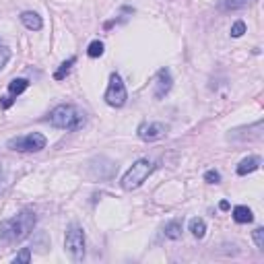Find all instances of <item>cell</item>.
<instances>
[{
  "instance_id": "1",
  "label": "cell",
  "mask_w": 264,
  "mask_h": 264,
  "mask_svg": "<svg viewBox=\"0 0 264 264\" xmlns=\"http://www.w3.org/2000/svg\"><path fill=\"white\" fill-rule=\"evenodd\" d=\"M35 213L33 211H21L19 215H15V217L6 219L0 223V241L4 243H15V241H23L25 238L31 236V231L35 227Z\"/></svg>"
},
{
  "instance_id": "2",
  "label": "cell",
  "mask_w": 264,
  "mask_h": 264,
  "mask_svg": "<svg viewBox=\"0 0 264 264\" xmlns=\"http://www.w3.org/2000/svg\"><path fill=\"white\" fill-rule=\"evenodd\" d=\"M50 124L56 126V128H62V130H81L85 122H87V116L81 107L71 105V103H62V105H56L54 110L50 112Z\"/></svg>"
},
{
  "instance_id": "3",
  "label": "cell",
  "mask_w": 264,
  "mask_h": 264,
  "mask_svg": "<svg viewBox=\"0 0 264 264\" xmlns=\"http://www.w3.org/2000/svg\"><path fill=\"white\" fill-rule=\"evenodd\" d=\"M153 169H155V165H153L149 159H139L128 171L124 173L120 186H122L126 192L136 190L139 186H143V182H146V178H149V175L153 173Z\"/></svg>"
},
{
  "instance_id": "4",
  "label": "cell",
  "mask_w": 264,
  "mask_h": 264,
  "mask_svg": "<svg viewBox=\"0 0 264 264\" xmlns=\"http://www.w3.org/2000/svg\"><path fill=\"white\" fill-rule=\"evenodd\" d=\"M64 250L74 262H81L85 258V231L76 223H72L66 231L64 238Z\"/></svg>"
},
{
  "instance_id": "5",
  "label": "cell",
  "mask_w": 264,
  "mask_h": 264,
  "mask_svg": "<svg viewBox=\"0 0 264 264\" xmlns=\"http://www.w3.org/2000/svg\"><path fill=\"white\" fill-rule=\"evenodd\" d=\"M46 136L40 134V132H29L25 136H15V139H11L6 143V146L11 151H19V153H37L46 149Z\"/></svg>"
},
{
  "instance_id": "6",
  "label": "cell",
  "mask_w": 264,
  "mask_h": 264,
  "mask_svg": "<svg viewBox=\"0 0 264 264\" xmlns=\"http://www.w3.org/2000/svg\"><path fill=\"white\" fill-rule=\"evenodd\" d=\"M103 99L112 107H122L126 103V99H128V91H126V85H124L122 76L118 72L110 74V85H107V91H105Z\"/></svg>"
},
{
  "instance_id": "7",
  "label": "cell",
  "mask_w": 264,
  "mask_h": 264,
  "mask_svg": "<svg viewBox=\"0 0 264 264\" xmlns=\"http://www.w3.org/2000/svg\"><path fill=\"white\" fill-rule=\"evenodd\" d=\"M165 132H168V126L163 122H143L139 126V130H136L139 139L143 141H157L161 136H165Z\"/></svg>"
},
{
  "instance_id": "8",
  "label": "cell",
  "mask_w": 264,
  "mask_h": 264,
  "mask_svg": "<svg viewBox=\"0 0 264 264\" xmlns=\"http://www.w3.org/2000/svg\"><path fill=\"white\" fill-rule=\"evenodd\" d=\"M171 85H173L171 72L168 71V68H161V71L157 72V79H155V97H157V99L165 97L171 91Z\"/></svg>"
},
{
  "instance_id": "9",
  "label": "cell",
  "mask_w": 264,
  "mask_h": 264,
  "mask_svg": "<svg viewBox=\"0 0 264 264\" xmlns=\"http://www.w3.org/2000/svg\"><path fill=\"white\" fill-rule=\"evenodd\" d=\"M21 23L27 27V29H31V31H40V29L44 27V21H42V17L33 13V11H25L21 15Z\"/></svg>"
},
{
  "instance_id": "10",
  "label": "cell",
  "mask_w": 264,
  "mask_h": 264,
  "mask_svg": "<svg viewBox=\"0 0 264 264\" xmlns=\"http://www.w3.org/2000/svg\"><path fill=\"white\" fill-rule=\"evenodd\" d=\"M260 163H262V159L260 157H256V155H252V157H246L240 165H238V173L240 175H248V173H252V171H256L258 168H260Z\"/></svg>"
},
{
  "instance_id": "11",
  "label": "cell",
  "mask_w": 264,
  "mask_h": 264,
  "mask_svg": "<svg viewBox=\"0 0 264 264\" xmlns=\"http://www.w3.org/2000/svg\"><path fill=\"white\" fill-rule=\"evenodd\" d=\"M163 233H165V238H169V240H180L182 238V221L173 219L169 223H165Z\"/></svg>"
},
{
  "instance_id": "12",
  "label": "cell",
  "mask_w": 264,
  "mask_h": 264,
  "mask_svg": "<svg viewBox=\"0 0 264 264\" xmlns=\"http://www.w3.org/2000/svg\"><path fill=\"white\" fill-rule=\"evenodd\" d=\"M188 229H190V233L194 238H204V233H207V223H204L202 219H198V217H194V219H190V223H188Z\"/></svg>"
},
{
  "instance_id": "13",
  "label": "cell",
  "mask_w": 264,
  "mask_h": 264,
  "mask_svg": "<svg viewBox=\"0 0 264 264\" xmlns=\"http://www.w3.org/2000/svg\"><path fill=\"white\" fill-rule=\"evenodd\" d=\"M254 215L248 207H243V204H240V207L233 209V221L236 223H252Z\"/></svg>"
},
{
  "instance_id": "14",
  "label": "cell",
  "mask_w": 264,
  "mask_h": 264,
  "mask_svg": "<svg viewBox=\"0 0 264 264\" xmlns=\"http://www.w3.org/2000/svg\"><path fill=\"white\" fill-rule=\"evenodd\" d=\"M27 87H29L27 79H13L11 83H8V91H11V95H21Z\"/></svg>"
},
{
  "instance_id": "15",
  "label": "cell",
  "mask_w": 264,
  "mask_h": 264,
  "mask_svg": "<svg viewBox=\"0 0 264 264\" xmlns=\"http://www.w3.org/2000/svg\"><path fill=\"white\" fill-rule=\"evenodd\" d=\"M74 62H76V58H74V56H71L66 62H62V66H60V68H58V71L54 72V79H56V81H62L64 76L68 74V71H71V66H72Z\"/></svg>"
},
{
  "instance_id": "16",
  "label": "cell",
  "mask_w": 264,
  "mask_h": 264,
  "mask_svg": "<svg viewBox=\"0 0 264 264\" xmlns=\"http://www.w3.org/2000/svg\"><path fill=\"white\" fill-rule=\"evenodd\" d=\"M250 2H252V0H223L221 6L225 8V11H238V8L248 6Z\"/></svg>"
},
{
  "instance_id": "17",
  "label": "cell",
  "mask_w": 264,
  "mask_h": 264,
  "mask_svg": "<svg viewBox=\"0 0 264 264\" xmlns=\"http://www.w3.org/2000/svg\"><path fill=\"white\" fill-rule=\"evenodd\" d=\"M87 54H89L91 58H99L103 54V44L99 40H95L89 44V48H87Z\"/></svg>"
},
{
  "instance_id": "18",
  "label": "cell",
  "mask_w": 264,
  "mask_h": 264,
  "mask_svg": "<svg viewBox=\"0 0 264 264\" xmlns=\"http://www.w3.org/2000/svg\"><path fill=\"white\" fill-rule=\"evenodd\" d=\"M29 260H31V250H29V248H23V250L19 252L17 256L13 258V262H15V264H21V262H23V264H27Z\"/></svg>"
},
{
  "instance_id": "19",
  "label": "cell",
  "mask_w": 264,
  "mask_h": 264,
  "mask_svg": "<svg viewBox=\"0 0 264 264\" xmlns=\"http://www.w3.org/2000/svg\"><path fill=\"white\" fill-rule=\"evenodd\" d=\"M252 238H254V241H256V248L264 250V229L256 227V229H254V233H252Z\"/></svg>"
},
{
  "instance_id": "20",
  "label": "cell",
  "mask_w": 264,
  "mask_h": 264,
  "mask_svg": "<svg viewBox=\"0 0 264 264\" xmlns=\"http://www.w3.org/2000/svg\"><path fill=\"white\" fill-rule=\"evenodd\" d=\"M243 33H246V23L243 21H236L231 25V37H241Z\"/></svg>"
},
{
  "instance_id": "21",
  "label": "cell",
  "mask_w": 264,
  "mask_h": 264,
  "mask_svg": "<svg viewBox=\"0 0 264 264\" xmlns=\"http://www.w3.org/2000/svg\"><path fill=\"white\" fill-rule=\"evenodd\" d=\"M8 60H11V50L6 46H0V71L8 64Z\"/></svg>"
},
{
  "instance_id": "22",
  "label": "cell",
  "mask_w": 264,
  "mask_h": 264,
  "mask_svg": "<svg viewBox=\"0 0 264 264\" xmlns=\"http://www.w3.org/2000/svg\"><path fill=\"white\" fill-rule=\"evenodd\" d=\"M204 182H209V184H219L221 182V173L217 169H209L207 173H204Z\"/></svg>"
},
{
  "instance_id": "23",
  "label": "cell",
  "mask_w": 264,
  "mask_h": 264,
  "mask_svg": "<svg viewBox=\"0 0 264 264\" xmlns=\"http://www.w3.org/2000/svg\"><path fill=\"white\" fill-rule=\"evenodd\" d=\"M15 103V99H13V97H0V107H2V110H8V107H11Z\"/></svg>"
},
{
  "instance_id": "24",
  "label": "cell",
  "mask_w": 264,
  "mask_h": 264,
  "mask_svg": "<svg viewBox=\"0 0 264 264\" xmlns=\"http://www.w3.org/2000/svg\"><path fill=\"white\" fill-rule=\"evenodd\" d=\"M219 209H221V211H229V202H227V200H221V202H219Z\"/></svg>"
},
{
  "instance_id": "25",
  "label": "cell",
  "mask_w": 264,
  "mask_h": 264,
  "mask_svg": "<svg viewBox=\"0 0 264 264\" xmlns=\"http://www.w3.org/2000/svg\"><path fill=\"white\" fill-rule=\"evenodd\" d=\"M0 173H2V168H0Z\"/></svg>"
}]
</instances>
